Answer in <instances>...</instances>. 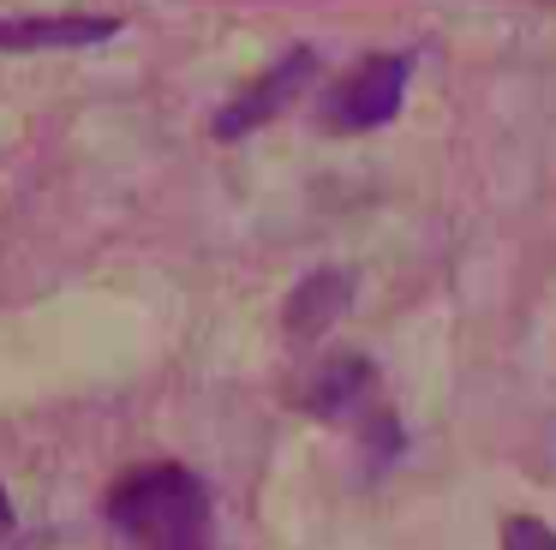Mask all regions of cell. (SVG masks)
<instances>
[{
  "label": "cell",
  "mask_w": 556,
  "mask_h": 550,
  "mask_svg": "<svg viewBox=\"0 0 556 550\" xmlns=\"http://www.w3.org/2000/svg\"><path fill=\"white\" fill-rule=\"evenodd\" d=\"M109 526L132 550H210V490L192 466H132L109 490Z\"/></svg>",
  "instance_id": "6da1fadb"
},
{
  "label": "cell",
  "mask_w": 556,
  "mask_h": 550,
  "mask_svg": "<svg viewBox=\"0 0 556 550\" xmlns=\"http://www.w3.org/2000/svg\"><path fill=\"white\" fill-rule=\"evenodd\" d=\"M413 66H419V54H413V48L365 54L359 66L348 72V78L329 84V96H324V126H329V132H341V138L389 126V120L401 114V102H407Z\"/></svg>",
  "instance_id": "7a4b0ae2"
},
{
  "label": "cell",
  "mask_w": 556,
  "mask_h": 550,
  "mask_svg": "<svg viewBox=\"0 0 556 550\" xmlns=\"http://www.w3.org/2000/svg\"><path fill=\"white\" fill-rule=\"evenodd\" d=\"M312 78H317V48L293 42L288 54L264 72V78H252L216 120H210V132H216L222 143H233V138H245V132L269 126L276 114H288V108H293V96H305V84H312Z\"/></svg>",
  "instance_id": "3957f363"
},
{
  "label": "cell",
  "mask_w": 556,
  "mask_h": 550,
  "mask_svg": "<svg viewBox=\"0 0 556 550\" xmlns=\"http://www.w3.org/2000/svg\"><path fill=\"white\" fill-rule=\"evenodd\" d=\"M121 36V18L97 12H66V18H0V48L7 54H42V48H97Z\"/></svg>",
  "instance_id": "277c9868"
},
{
  "label": "cell",
  "mask_w": 556,
  "mask_h": 550,
  "mask_svg": "<svg viewBox=\"0 0 556 550\" xmlns=\"http://www.w3.org/2000/svg\"><path fill=\"white\" fill-rule=\"evenodd\" d=\"M371 383H377V365L365 353H336L312 377L305 407H312L317 418H348V413H359V407L371 401Z\"/></svg>",
  "instance_id": "5b68a950"
},
{
  "label": "cell",
  "mask_w": 556,
  "mask_h": 550,
  "mask_svg": "<svg viewBox=\"0 0 556 550\" xmlns=\"http://www.w3.org/2000/svg\"><path fill=\"white\" fill-rule=\"evenodd\" d=\"M348 299H353V275H348V270H317V275H305V282L293 287V299H288V329H293V335L329 329V323L348 311Z\"/></svg>",
  "instance_id": "8992f818"
},
{
  "label": "cell",
  "mask_w": 556,
  "mask_h": 550,
  "mask_svg": "<svg viewBox=\"0 0 556 550\" xmlns=\"http://www.w3.org/2000/svg\"><path fill=\"white\" fill-rule=\"evenodd\" d=\"M503 550H556V526L539 514H508L503 521Z\"/></svg>",
  "instance_id": "52a82bcc"
},
{
  "label": "cell",
  "mask_w": 556,
  "mask_h": 550,
  "mask_svg": "<svg viewBox=\"0 0 556 550\" xmlns=\"http://www.w3.org/2000/svg\"><path fill=\"white\" fill-rule=\"evenodd\" d=\"M7 526H13V502H7V490H0V538H7Z\"/></svg>",
  "instance_id": "ba28073f"
},
{
  "label": "cell",
  "mask_w": 556,
  "mask_h": 550,
  "mask_svg": "<svg viewBox=\"0 0 556 550\" xmlns=\"http://www.w3.org/2000/svg\"><path fill=\"white\" fill-rule=\"evenodd\" d=\"M551 7H556V0H551Z\"/></svg>",
  "instance_id": "9c48e42d"
}]
</instances>
